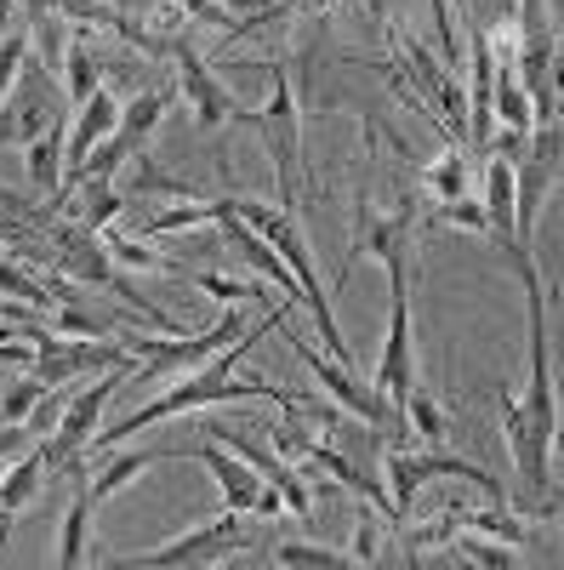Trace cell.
<instances>
[{
    "label": "cell",
    "mask_w": 564,
    "mask_h": 570,
    "mask_svg": "<svg viewBox=\"0 0 564 570\" xmlns=\"http://www.w3.org/2000/svg\"><path fill=\"white\" fill-rule=\"evenodd\" d=\"M507 263L520 268V285H525V308H531V389L520 405V445H513V468H520V508L531 519H553L558 502H553V434H558V400H553V365H547V297H542V274H536V257L531 246H513Z\"/></svg>",
    "instance_id": "cell-1"
},
{
    "label": "cell",
    "mask_w": 564,
    "mask_h": 570,
    "mask_svg": "<svg viewBox=\"0 0 564 570\" xmlns=\"http://www.w3.org/2000/svg\"><path fill=\"white\" fill-rule=\"evenodd\" d=\"M279 320H291V308H274L268 320L246 325V337H240V343H228V348L211 354L206 365L182 371L166 394H155L149 405H137L131 416H120L115 428H103V434L91 440V445L109 451V445H120V440H131V434H144V428H155V422H166V416H188V411H206V405H251V400H274L286 416H308V405H303L297 394L274 389V383H257V376H240V360L251 354V343L263 337V331H279Z\"/></svg>",
    "instance_id": "cell-2"
},
{
    "label": "cell",
    "mask_w": 564,
    "mask_h": 570,
    "mask_svg": "<svg viewBox=\"0 0 564 570\" xmlns=\"http://www.w3.org/2000/svg\"><path fill=\"white\" fill-rule=\"evenodd\" d=\"M228 206H234V217H246L263 240L286 257V268L297 274V285H303V303H308V314H314V325H319V348L332 354L337 365H348L354 371V354H348V343H343V331H337V320H332V297L319 292V274H314V257H308V240H303V228H297V212H286V206H263V200H234L228 195Z\"/></svg>",
    "instance_id": "cell-3"
},
{
    "label": "cell",
    "mask_w": 564,
    "mask_h": 570,
    "mask_svg": "<svg viewBox=\"0 0 564 570\" xmlns=\"http://www.w3.org/2000/svg\"><path fill=\"white\" fill-rule=\"evenodd\" d=\"M251 69H268V104L263 109H234V120L251 126L268 149V166H274V183H279V206L297 212V195H303V109H297V86L279 63H251Z\"/></svg>",
    "instance_id": "cell-4"
},
{
    "label": "cell",
    "mask_w": 564,
    "mask_h": 570,
    "mask_svg": "<svg viewBox=\"0 0 564 570\" xmlns=\"http://www.w3.org/2000/svg\"><path fill=\"white\" fill-rule=\"evenodd\" d=\"M416 195H399L394 212H376L370 195H359L354 206V246H348V263L359 257H376L388 268V292H405V279H410V263H416Z\"/></svg>",
    "instance_id": "cell-5"
},
{
    "label": "cell",
    "mask_w": 564,
    "mask_h": 570,
    "mask_svg": "<svg viewBox=\"0 0 564 570\" xmlns=\"http://www.w3.org/2000/svg\"><path fill=\"white\" fill-rule=\"evenodd\" d=\"M137 365L131 360H120V365H109L98 383H86L63 411H58V422H52V434H40V456H46V473L52 468H75V456L80 451H91V440H98V422H103V405L120 394V383L131 376Z\"/></svg>",
    "instance_id": "cell-6"
},
{
    "label": "cell",
    "mask_w": 564,
    "mask_h": 570,
    "mask_svg": "<svg viewBox=\"0 0 564 570\" xmlns=\"http://www.w3.org/2000/svg\"><path fill=\"white\" fill-rule=\"evenodd\" d=\"M63 109H69V98H63V86L52 80V69L23 63L12 91L0 98V149H29L46 126L63 120Z\"/></svg>",
    "instance_id": "cell-7"
},
{
    "label": "cell",
    "mask_w": 564,
    "mask_h": 570,
    "mask_svg": "<svg viewBox=\"0 0 564 570\" xmlns=\"http://www.w3.org/2000/svg\"><path fill=\"white\" fill-rule=\"evenodd\" d=\"M240 337H246V314H240V303H234L211 331H182V337H171V343H131V354L149 360V365H137L131 376H160V371L182 376V371L206 365L211 354H222L228 343H240Z\"/></svg>",
    "instance_id": "cell-8"
},
{
    "label": "cell",
    "mask_w": 564,
    "mask_h": 570,
    "mask_svg": "<svg viewBox=\"0 0 564 570\" xmlns=\"http://www.w3.org/2000/svg\"><path fill=\"white\" fill-rule=\"evenodd\" d=\"M416 389V348H410V292H388V337L376 354V376L370 394L388 400L394 411H405V394Z\"/></svg>",
    "instance_id": "cell-9"
},
{
    "label": "cell",
    "mask_w": 564,
    "mask_h": 570,
    "mask_svg": "<svg viewBox=\"0 0 564 570\" xmlns=\"http://www.w3.org/2000/svg\"><path fill=\"white\" fill-rule=\"evenodd\" d=\"M160 52L177 63V80H182V98H188V109H195V120H200V131H217V126H234V98L222 91V80L200 63V52H195V40L188 35H166V46Z\"/></svg>",
    "instance_id": "cell-10"
},
{
    "label": "cell",
    "mask_w": 564,
    "mask_h": 570,
    "mask_svg": "<svg viewBox=\"0 0 564 570\" xmlns=\"http://www.w3.org/2000/svg\"><path fill=\"white\" fill-rule=\"evenodd\" d=\"M234 548H240V513H222V519H206V525H195L188 537L166 542V548H149L137 553L126 564H144V570H177V564H222Z\"/></svg>",
    "instance_id": "cell-11"
},
{
    "label": "cell",
    "mask_w": 564,
    "mask_h": 570,
    "mask_svg": "<svg viewBox=\"0 0 564 570\" xmlns=\"http://www.w3.org/2000/svg\"><path fill=\"white\" fill-rule=\"evenodd\" d=\"M200 462L211 468V480H217V491H222V502L234 508V513H257L263 508V491H268V480L240 456V451H228L222 440H211L206 434V445H200Z\"/></svg>",
    "instance_id": "cell-12"
},
{
    "label": "cell",
    "mask_w": 564,
    "mask_h": 570,
    "mask_svg": "<svg viewBox=\"0 0 564 570\" xmlns=\"http://www.w3.org/2000/svg\"><path fill=\"white\" fill-rule=\"evenodd\" d=\"M479 206H485V234L513 252L520 246V223H513V155L507 149H491L485 155V171H479Z\"/></svg>",
    "instance_id": "cell-13"
},
{
    "label": "cell",
    "mask_w": 564,
    "mask_h": 570,
    "mask_svg": "<svg viewBox=\"0 0 564 570\" xmlns=\"http://www.w3.org/2000/svg\"><path fill=\"white\" fill-rule=\"evenodd\" d=\"M222 234H228V246L251 263V274H257V279H268L286 303H303V285H297V274L286 268V257H279V252L263 240V234H257L246 217H234V206H228V217H222Z\"/></svg>",
    "instance_id": "cell-14"
},
{
    "label": "cell",
    "mask_w": 564,
    "mask_h": 570,
    "mask_svg": "<svg viewBox=\"0 0 564 570\" xmlns=\"http://www.w3.org/2000/svg\"><path fill=\"white\" fill-rule=\"evenodd\" d=\"M115 120H120V98L109 86H98L91 98L75 109V120H69V142H63V177H75L80 166H86V155L98 149V142L115 131Z\"/></svg>",
    "instance_id": "cell-15"
},
{
    "label": "cell",
    "mask_w": 564,
    "mask_h": 570,
    "mask_svg": "<svg viewBox=\"0 0 564 570\" xmlns=\"http://www.w3.org/2000/svg\"><path fill=\"white\" fill-rule=\"evenodd\" d=\"M98 86H103V69H98V29L75 23V29H69V52H63V98L80 109Z\"/></svg>",
    "instance_id": "cell-16"
},
{
    "label": "cell",
    "mask_w": 564,
    "mask_h": 570,
    "mask_svg": "<svg viewBox=\"0 0 564 570\" xmlns=\"http://www.w3.org/2000/svg\"><path fill=\"white\" fill-rule=\"evenodd\" d=\"M171 451H115V456H91L98 462V473L86 480V491H91V508H103L115 491H126L137 473H149V468H160Z\"/></svg>",
    "instance_id": "cell-17"
},
{
    "label": "cell",
    "mask_w": 564,
    "mask_h": 570,
    "mask_svg": "<svg viewBox=\"0 0 564 570\" xmlns=\"http://www.w3.org/2000/svg\"><path fill=\"white\" fill-rule=\"evenodd\" d=\"M40 480H46V456H40V445H34L29 456H18V462L7 468V480H0V542H7L12 519L40 497Z\"/></svg>",
    "instance_id": "cell-18"
},
{
    "label": "cell",
    "mask_w": 564,
    "mask_h": 570,
    "mask_svg": "<svg viewBox=\"0 0 564 570\" xmlns=\"http://www.w3.org/2000/svg\"><path fill=\"white\" fill-rule=\"evenodd\" d=\"M63 142H69V115L58 120V126H46L29 149H23V160H29V183L46 195V206H52V195L63 188Z\"/></svg>",
    "instance_id": "cell-19"
},
{
    "label": "cell",
    "mask_w": 564,
    "mask_h": 570,
    "mask_svg": "<svg viewBox=\"0 0 564 570\" xmlns=\"http://www.w3.org/2000/svg\"><path fill=\"white\" fill-rule=\"evenodd\" d=\"M422 188H428L434 206H451V200H462V195H474V171H467L462 142H445V149L422 166Z\"/></svg>",
    "instance_id": "cell-20"
},
{
    "label": "cell",
    "mask_w": 564,
    "mask_h": 570,
    "mask_svg": "<svg viewBox=\"0 0 564 570\" xmlns=\"http://www.w3.org/2000/svg\"><path fill=\"white\" fill-rule=\"evenodd\" d=\"M91 519H98V508H91V491H86V480L75 473V502H69V513H63V525H58V564L63 570H80L86 564V531H91Z\"/></svg>",
    "instance_id": "cell-21"
},
{
    "label": "cell",
    "mask_w": 564,
    "mask_h": 570,
    "mask_svg": "<svg viewBox=\"0 0 564 570\" xmlns=\"http://www.w3.org/2000/svg\"><path fill=\"white\" fill-rule=\"evenodd\" d=\"M195 285L206 297H217V303H263V308H297V303H286V297H274V285L268 279H228V274H195Z\"/></svg>",
    "instance_id": "cell-22"
},
{
    "label": "cell",
    "mask_w": 564,
    "mask_h": 570,
    "mask_svg": "<svg viewBox=\"0 0 564 570\" xmlns=\"http://www.w3.org/2000/svg\"><path fill=\"white\" fill-rule=\"evenodd\" d=\"M456 525H462V531H479V537H491V542H507V548H525V542H531V531L507 513V502H491V508H462V513H456Z\"/></svg>",
    "instance_id": "cell-23"
},
{
    "label": "cell",
    "mask_w": 564,
    "mask_h": 570,
    "mask_svg": "<svg viewBox=\"0 0 564 570\" xmlns=\"http://www.w3.org/2000/svg\"><path fill=\"white\" fill-rule=\"evenodd\" d=\"M228 217V195L222 200H171L144 234H188V228H206V223H222Z\"/></svg>",
    "instance_id": "cell-24"
},
{
    "label": "cell",
    "mask_w": 564,
    "mask_h": 570,
    "mask_svg": "<svg viewBox=\"0 0 564 570\" xmlns=\"http://www.w3.org/2000/svg\"><path fill=\"white\" fill-rule=\"evenodd\" d=\"M485 564V570H513L520 564V553H513L507 542H491V537H479V531H451V564Z\"/></svg>",
    "instance_id": "cell-25"
},
{
    "label": "cell",
    "mask_w": 564,
    "mask_h": 570,
    "mask_svg": "<svg viewBox=\"0 0 564 570\" xmlns=\"http://www.w3.org/2000/svg\"><path fill=\"white\" fill-rule=\"evenodd\" d=\"M98 240H103V252L115 257V268H131V274H177L166 257H155L144 240H131V234H120L115 223H109V228H98Z\"/></svg>",
    "instance_id": "cell-26"
},
{
    "label": "cell",
    "mask_w": 564,
    "mask_h": 570,
    "mask_svg": "<svg viewBox=\"0 0 564 570\" xmlns=\"http://www.w3.org/2000/svg\"><path fill=\"white\" fill-rule=\"evenodd\" d=\"M405 428L422 440V445H445V411H439V400L428 394V389H410L405 394Z\"/></svg>",
    "instance_id": "cell-27"
},
{
    "label": "cell",
    "mask_w": 564,
    "mask_h": 570,
    "mask_svg": "<svg viewBox=\"0 0 564 570\" xmlns=\"http://www.w3.org/2000/svg\"><path fill=\"white\" fill-rule=\"evenodd\" d=\"M34 46H40V58H46V69H63V52H69V23H63V12H52V7H40V23H34Z\"/></svg>",
    "instance_id": "cell-28"
},
{
    "label": "cell",
    "mask_w": 564,
    "mask_h": 570,
    "mask_svg": "<svg viewBox=\"0 0 564 570\" xmlns=\"http://www.w3.org/2000/svg\"><path fill=\"white\" fill-rule=\"evenodd\" d=\"M46 394H52V389H46L40 376L29 371L23 383H12L7 394H0V422H29V416L40 411V400H46Z\"/></svg>",
    "instance_id": "cell-29"
},
{
    "label": "cell",
    "mask_w": 564,
    "mask_h": 570,
    "mask_svg": "<svg viewBox=\"0 0 564 570\" xmlns=\"http://www.w3.org/2000/svg\"><path fill=\"white\" fill-rule=\"evenodd\" d=\"M274 564H303V570H337V564H354L348 553L337 548H314V542H286L274 548Z\"/></svg>",
    "instance_id": "cell-30"
},
{
    "label": "cell",
    "mask_w": 564,
    "mask_h": 570,
    "mask_svg": "<svg viewBox=\"0 0 564 570\" xmlns=\"http://www.w3.org/2000/svg\"><path fill=\"white\" fill-rule=\"evenodd\" d=\"M434 7V29H439V63L456 75V63H462V40H456V23H451V0H428Z\"/></svg>",
    "instance_id": "cell-31"
},
{
    "label": "cell",
    "mask_w": 564,
    "mask_h": 570,
    "mask_svg": "<svg viewBox=\"0 0 564 570\" xmlns=\"http://www.w3.org/2000/svg\"><path fill=\"white\" fill-rule=\"evenodd\" d=\"M52 325L63 331V337H103V331H109V320L80 314V308H69V303H58V308H52Z\"/></svg>",
    "instance_id": "cell-32"
},
{
    "label": "cell",
    "mask_w": 564,
    "mask_h": 570,
    "mask_svg": "<svg viewBox=\"0 0 564 570\" xmlns=\"http://www.w3.org/2000/svg\"><path fill=\"white\" fill-rule=\"evenodd\" d=\"M23 63H29V40L23 35H7V40H0V98L12 91V80L23 75Z\"/></svg>",
    "instance_id": "cell-33"
},
{
    "label": "cell",
    "mask_w": 564,
    "mask_h": 570,
    "mask_svg": "<svg viewBox=\"0 0 564 570\" xmlns=\"http://www.w3.org/2000/svg\"><path fill=\"white\" fill-rule=\"evenodd\" d=\"M348 559H354V564H376V559H383V531H376L370 513L354 519V553H348Z\"/></svg>",
    "instance_id": "cell-34"
},
{
    "label": "cell",
    "mask_w": 564,
    "mask_h": 570,
    "mask_svg": "<svg viewBox=\"0 0 564 570\" xmlns=\"http://www.w3.org/2000/svg\"><path fill=\"white\" fill-rule=\"evenodd\" d=\"M439 217H451V223H462V228H479V234H485V206H479V195H462V200L439 206Z\"/></svg>",
    "instance_id": "cell-35"
},
{
    "label": "cell",
    "mask_w": 564,
    "mask_h": 570,
    "mask_svg": "<svg viewBox=\"0 0 564 570\" xmlns=\"http://www.w3.org/2000/svg\"><path fill=\"white\" fill-rule=\"evenodd\" d=\"M29 445V422H0V462H12Z\"/></svg>",
    "instance_id": "cell-36"
},
{
    "label": "cell",
    "mask_w": 564,
    "mask_h": 570,
    "mask_svg": "<svg viewBox=\"0 0 564 570\" xmlns=\"http://www.w3.org/2000/svg\"><path fill=\"white\" fill-rule=\"evenodd\" d=\"M12 7H18V0H0V23H7V18H12Z\"/></svg>",
    "instance_id": "cell-37"
},
{
    "label": "cell",
    "mask_w": 564,
    "mask_h": 570,
    "mask_svg": "<svg viewBox=\"0 0 564 570\" xmlns=\"http://www.w3.org/2000/svg\"><path fill=\"white\" fill-rule=\"evenodd\" d=\"M274 7H297V0H274Z\"/></svg>",
    "instance_id": "cell-38"
}]
</instances>
